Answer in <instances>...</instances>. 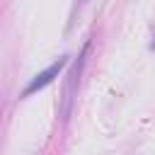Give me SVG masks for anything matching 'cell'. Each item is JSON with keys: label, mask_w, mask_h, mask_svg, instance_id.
Returning a JSON list of instances; mask_svg holds the SVG:
<instances>
[{"label": "cell", "mask_w": 155, "mask_h": 155, "mask_svg": "<svg viewBox=\"0 0 155 155\" xmlns=\"http://www.w3.org/2000/svg\"><path fill=\"white\" fill-rule=\"evenodd\" d=\"M68 65V56H61L58 61H53L48 68H44L41 73H36L31 80H29V85L24 87V97H29V94H34V92H39V90H44L46 85H51L58 75H61V70Z\"/></svg>", "instance_id": "obj_1"}]
</instances>
